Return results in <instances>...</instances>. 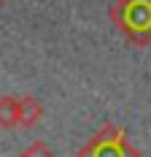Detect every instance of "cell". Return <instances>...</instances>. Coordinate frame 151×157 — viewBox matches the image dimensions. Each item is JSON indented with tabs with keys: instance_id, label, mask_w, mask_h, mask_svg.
<instances>
[{
	"instance_id": "1",
	"label": "cell",
	"mask_w": 151,
	"mask_h": 157,
	"mask_svg": "<svg viewBox=\"0 0 151 157\" xmlns=\"http://www.w3.org/2000/svg\"><path fill=\"white\" fill-rule=\"evenodd\" d=\"M0 127H22V98L0 95Z\"/></svg>"
},
{
	"instance_id": "2",
	"label": "cell",
	"mask_w": 151,
	"mask_h": 157,
	"mask_svg": "<svg viewBox=\"0 0 151 157\" xmlns=\"http://www.w3.org/2000/svg\"><path fill=\"white\" fill-rule=\"evenodd\" d=\"M43 117V106L32 98V95H24L22 98V127H35Z\"/></svg>"
},
{
	"instance_id": "3",
	"label": "cell",
	"mask_w": 151,
	"mask_h": 157,
	"mask_svg": "<svg viewBox=\"0 0 151 157\" xmlns=\"http://www.w3.org/2000/svg\"><path fill=\"white\" fill-rule=\"evenodd\" d=\"M19 157H57V155H54V152H51V149H49L43 141H32Z\"/></svg>"
}]
</instances>
